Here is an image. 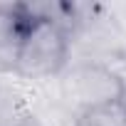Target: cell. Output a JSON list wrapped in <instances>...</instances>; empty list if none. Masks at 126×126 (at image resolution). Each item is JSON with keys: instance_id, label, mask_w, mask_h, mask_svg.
<instances>
[{"instance_id": "cell-1", "label": "cell", "mask_w": 126, "mask_h": 126, "mask_svg": "<svg viewBox=\"0 0 126 126\" xmlns=\"http://www.w3.org/2000/svg\"><path fill=\"white\" fill-rule=\"evenodd\" d=\"M35 17L37 20L25 37L15 74H20L25 79L57 77L67 67V59H69L72 30L49 17H40V15H35Z\"/></svg>"}, {"instance_id": "cell-2", "label": "cell", "mask_w": 126, "mask_h": 126, "mask_svg": "<svg viewBox=\"0 0 126 126\" xmlns=\"http://www.w3.org/2000/svg\"><path fill=\"white\" fill-rule=\"evenodd\" d=\"M59 89L62 96L79 109V114L92 109L116 106L124 104L126 99V82L121 79V74L92 59L72 64L62 77Z\"/></svg>"}, {"instance_id": "cell-3", "label": "cell", "mask_w": 126, "mask_h": 126, "mask_svg": "<svg viewBox=\"0 0 126 126\" xmlns=\"http://www.w3.org/2000/svg\"><path fill=\"white\" fill-rule=\"evenodd\" d=\"M35 20L30 3H0V72H17V59Z\"/></svg>"}, {"instance_id": "cell-4", "label": "cell", "mask_w": 126, "mask_h": 126, "mask_svg": "<svg viewBox=\"0 0 126 126\" xmlns=\"http://www.w3.org/2000/svg\"><path fill=\"white\" fill-rule=\"evenodd\" d=\"M25 99L13 89L0 84V126H25Z\"/></svg>"}, {"instance_id": "cell-5", "label": "cell", "mask_w": 126, "mask_h": 126, "mask_svg": "<svg viewBox=\"0 0 126 126\" xmlns=\"http://www.w3.org/2000/svg\"><path fill=\"white\" fill-rule=\"evenodd\" d=\"M74 126H126V111L124 104L116 106H104V109H92L82 111L77 116Z\"/></svg>"}]
</instances>
